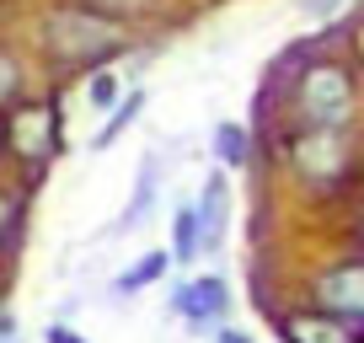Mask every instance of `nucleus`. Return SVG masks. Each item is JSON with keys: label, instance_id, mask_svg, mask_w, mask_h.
Here are the masks:
<instances>
[{"label": "nucleus", "instance_id": "obj_14", "mask_svg": "<svg viewBox=\"0 0 364 343\" xmlns=\"http://www.w3.org/2000/svg\"><path fill=\"white\" fill-rule=\"evenodd\" d=\"M118 97H129V86L118 80V70H97L86 86V102L91 107H118Z\"/></svg>", "mask_w": 364, "mask_h": 343}, {"label": "nucleus", "instance_id": "obj_19", "mask_svg": "<svg viewBox=\"0 0 364 343\" xmlns=\"http://www.w3.org/2000/svg\"><path fill=\"white\" fill-rule=\"evenodd\" d=\"M43 343H86L75 327H65V322H48V332H43Z\"/></svg>", "mask_w": 364, "mask_h": 343}, {"label": "nucleus", "instance_id": "obj_8", "mask_svg": "<svg viewBox=\"0 0 364 343\" xmlns=\"http://www.w3.org/2000/svg\"><path fill=\"white\" fill-rule=\"evenodd\" d=\"M54 124H59V118H54V107H48V102H38V107H22V113H16V150H22V156L27 161H33V167H43V161L48 156H54V150H59V134H54Z\"/></svg>", "mask_w": 364, "mask_h": 343}, {"label": "nucleus", "instance_id": "obj_5", "mask_svg": "<svg viewBox=\"0 0 364 343\" xmlns=\"http://www.w3.org/2000/svg\"><path fill=\"white\" fill-rule=\"evenodd\" d=\"M311 300H316V311H332V317H343L348 327L353 322L364 327V258L321 268L316 285H311Z\"/></svg>", "mask_w": 364, "mask_h": 343}, {"label": "nucleus", "instance_id": "obj_9", "mask_svg": "<svg viewBox=\"0 0 364 343\" xmlns=\"http://www.w3.org/2000/svg\"><path fill=\"white\" fill-rule=\"evenodd\" d=\"M166 274H171V252L156 247V252H145L134 268H124V274L113 279V290H118V295H139V290H150L156 279H166Z\"/></svg>", "mask_w": 364, "mask_h": 343}, {"label": "nucleus", "instance_id": "obj_7", "mask_svg": "<svg viewBox=\"0 0 364 343\" xmlns=\"http://www.w3.org/2000/svg\"><path fill=\"white\" fill-rule=\"evenodd\" d=\"M279 338L284 343H359V332L348 327L343 317H332V311H284L279 317Z\"/></svg>", "mask_w": 364, "mask_h": 343}, {"label": "nucleus", "instance_id": "obj_21", "mask_svg": "<svg viewBox=\"0 0 364 343\" xmlns=\"http://www.w3.org/2000/svg\"><path fill=\"white\" fill-rule=\"evenodd\" d=\"M353 54H359V65H364V22L353 27Z\"/></svg>", "mask_w": 364, "mask_h": 343}, {"label": "nucleus", "instance_id": "obj_16", "mask_svg": "<svg viewBox=\"0 0 364 343\" xmlns=\"http://www.w3.org/2000/svg\"><path fill=\"white\" fill-rule=\"evenodd\" d=\"M145 6H156V0H91V11H102L118 22V11H145Z\"/></svg>", "mask_w": 364, "mask_h": 343}, {"label": "nucleus", "instance_id": "obj_22", "mask_svg": "<svg viewBox=\"0 0 364 343\" xmlns=\"http://www.w3.org/2000/svg\"><path fill=\"white\" fill-rule=\"evenodd\" d=\"M359 241H364V215H359Z\"/></svg>", "mask_w": 364, "mask_h": 343}, {"label": "nucleus", "instance_id": "obj_10", "mask_svg": "<svg viewBox=\"0 0 364 343\" xmlns=\"http://www.w3.org/2000/svg\"><path fill=\"white\" fill-rule=\"evenodd\" d=\"M161 161H156V150H150L145 161H139V188H134V204H129V215L118 220V231H134V226H145L150 220V204H156V177H161Z\"/></svg>", "mask_w": 364, "mask_h": 343}, {"label": "nucleus", "instance_id": "obj_11", "mask_svg": "<svg viewBox=\"0 0 364 343\" xmlns=\"http://www.w3.org/2000/svg\"><path fill=\"white\" fill-rule=\"evenodd\" d=\"M215 156H220V167H247L252 161V129H241V124H215Z\"/></svg>", "mask_w": 364, "mask_h": 343}, {"label": "nucleus", "instance_id": "obj_23", "mask_svg": "<svg viewBox=\"0 0 364 343\" xmlns=\"http://www.w3.org/2000/svg\"><path fill=\"white\" fill-rule=\"evenodd\" d=\"M0 343H16V338H0Z\"/></svg>", "mask_w": 364, "mask_h": 343}, {"label": "nucleus", "instance_id": "obj_20", "mask_svg": "<svg viewBox=\"0 0 364 343\" xmlns=\"http://www.w3.org/2000/svg\"><path fill=\"white\" fill-rule=\"evenodd\" d=\"M209 343H257V338L241 332V327H220V332H209Z\"/></svg>", "mask_w": 364, "mask_h": 343}, {"label": "nucleus", "instance_id": "obj_18", "mask_svg": "<svg viewBox=\"0 0 364 343\" xmlns=\"http://www.w3.org/2000/svg\"><path fill=\"white\" fill-rule=\"evenodd\" d=\"M16 86H22V75H16L11 59L0 54V102H6V97H16Z\"/></svg>", "mask_w": 364, "mask_h": 343}, {"label": "nucleus", "instance_id": "obj_12", "mask_svg": "<svg viewBox=\"0 0 364 343\" xmlns=\"http://www.w3.org/2000/svg\"><path fill=\"white\" fill-rule=\"evenodd\" d=\"M139 113H145V92H139V86H129V97H124V102L113 107V113H107V124H102V134L91 139V150H107V145H113V139L124 134V129L134 124Z\"/></svg>", "mask_w": 364, "mask_h": 343}, {"label": "nucleus", "instance_id": "obj_17", "mask_svg": "<svg viewBox=\"0 0 364 343\" xmlns=\"http://www.w3.org/2000/svg\"><path fill=\"white\" fill-rule=\"evenodd\" d=\"M16 215H22V204H16L11 194H0V241H6V236L16 231Z\"/></svg>", "mask_w": 364, "mask_h": 343}, {"label": "nucleus", "instance_id": "obj_4", "mask_svg": "<svg viewBox=\"0 0 364 343\" xmlns=\"http://www.w3.org/2000/svg\"><path fill=\"white\" fill-rule=\"evenodd\" d=\"M230 279L225 274H193V279H182L177 290H171V311H177L182 322L193 332H220L230 317Z\"/></svg>", "mask_w": 364, "mask_h": 343}, {"label": "nucleus", "instance_id": "obj_2", "mask_svg": "<svg viewBox=\"0 0 364 343\" xmlns=\"http://www.w3.org/2000/svg\"><path fill=\"white\" fill-rule=\"evenodd\" d=\"M43 38L65 65H102V59L124 54V43H129L124 22L91 11V6H65V11H54L48 27H43Z\"/></svg>", "mask_w": 364, "mask_h": 343}, {"label": "nucleus", "instance_id": "obj_6", "mask_svg": "<svg viewBox=\"0 0 364 343\" xmlns=\"http://www.w3.org/2000/svg\"><path fill=\"white\" fill-rule=\"evenodd\" d=\"M193 215H198V258L204 252L225 247V231H230V177L225 172H209L204 188L193 199Z\"/></svg>", "mask_w": 364, "mask_h": 343}, {"label": "nucleus", "instance_id": "obj_3", "mask_svg": "<svg viewBox=\"0 0 364 343\" xmlns=\"http://www.w3.org/2000/svg\"><path fill=\"white\" fill-rule=\"evenodd\" d=\"M289 161L306 183H338L348 177L353 167V145H348V129H295L289 134Z\"/></svg>", "mask_w": 364, "mask_h": 343}, {"label": "nucleus", "instance_id": "obj_1", "mask_svg": "<svg viewBox=\"0 0 364 343\" xmlns=\"http://www.w3.org/2000/svg\"><path fill=\"white\" fill-rule=\"evenodd\" d=\"M359 113V86L343 59H311L295 75V118L300 129H348Z\"/></svg>", "mask_w": 364, "mask_h": 343}, {"label": "nucleus", "instance_id": "obj_15", "mask_svg": "<svg viewBox=\"0 0 364 343\" xmlns=\"http://www.w3.org/2000/svg\"><path fill=\"white\" fill-rule=\"evenodd\" d=\"M343 6H348V0H300V16H311V22H332Z\"/></svg>", "mask_w": 364, "mask_h": 343}, {"label": "nucleus", "instance_id": "obj_24", "mask_svg": "<svg viewBox=\"0 0 364 343\" xmlns=\"http://www.w3.org/2000/svg\"><path fill=\"white\" fill-rule=\"evenodd\" d=\"M359 343H364V332H359Z\"/></svg>", "mask_w": 364, "mask_h": 343}, {"label": "nucleus", "instance_id": "obj_13", "mask_svg": "<svg viewBox=\"0 0 364 343\" xmlns=\"http://www.w3.org/2000/svg\"><path fill=\"white\" fill-rule=\"evenodd\" d=\"M171 263H198V215L193 204H182L171 215Z\"/></svg>", "mask_w": 364, "mask_h": 343}]
</instances>
